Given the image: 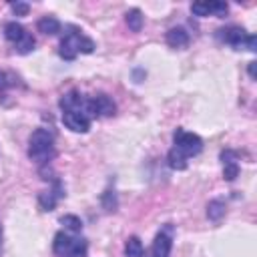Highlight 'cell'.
I'll return each mask as SVG.
<instances>
[{"instance_id":"6da1fadb","label":"cell","mask_w":257,"mask_h":257,"mask_svg":"<svg viewBox=\"0 0 257 257\" xmlns=\"http://www.w3.org/2000/svg\"><path fill=\"white\" fill-rule=\"evenodd\" d=\"M28 157L36 163H48L54 157V135L48 128H36L30 135Z\"/></svg>"},{"instance_id":"7a4b0ae2","label":"cell","mask_w":257,"mask_h":257,"mask_svg":"<svg viewBox=\"0 0 257 257\" xmlns=\"http://www.w3.org/2000/svg\"><path fill=\"white\" fill-rule=\"evenodd\" d=\"M94 50V42L88 38V36H84L80 30H74L72 28V32H68L62 40H60V56L64 58V60H74L76 58V54L78 52H82V54H90Z\"/></svg>"},{"instance_id":"3957f363","label":"cell","mask_w":257,"mask_h":257,"mask_svg":"<svg viewBox=\"0 0 257 257\" xmlns=\"http://www.w3.org/2000/svg\"><path fill=\"white\" fill-rule=\"evenodd\" d=\"M52 249L58 257H86L88 243L82 237H72V235L60 231L54 235Z\"/></svg>"},{"instance_id":"277c9868","label":"cell","mask_w":257,"mask_h":257,"mask_svg":"<svg viewBox=\"0 0 257 257\" xmlns=\"http://www.w3.org/2000/svg\"><path fill=\"white\" fill-rule=\"evenodd\" d=\"M173 143H175V147L173 149H177L183 157H195V155H199L201 151H203V139L199 137V135H195V133H189V131H185V128H177L175 131V135H173Z\"/></svg>"},{"instance_id":"5b68a950","label":"cell","mask_w":257,"mask_h":257,"mask_svg":"<svg viewBox=\"0 0 257 257\" xmlns=\"http://www.w3.org/2000/svg\"><path fill=\"white\" fill-rule=\"evenodd\" d=\"M219 32H221L219 36H221L227 44H231L233 48H237V50H241V48H247V50H251V52L257 50L255 36H253V34H247L241 26H229V28H223V30H219Z\"/></svg>"},{"instance_id":"8992f818","label":"cell","mask_w":257,"mask_h":257,"mask_svg":"<svg viewBox=\"0 0 257 257\" xmlns=\"http://www.w3.org/2000/svg\"><path fill=\"white\" fill-rule=\"evenodd\" d=\"M62 122L72 133H88V128H90V118L86 114L78 112V110H66V112H62Z\"/></svg>"},{"instance_id":"52a82bcc","label":"cell","mask_w":257,"mask_h":257,"mask_svg":"<svg viewBox=\"0 0 257 257\" xmlns=\"http://www.w3.org/2000/svg\"><path fill=\"white\" fill-rule=\"evenodd\" d=\"M171 227H167L165 231H159L153 247H151V257H169L171 255V247H173V237L169 233Z\"/></svg>"},{"instance_id":"ba28073f","label":"cell","mask_w":257,"mask_h":257,"mask_svg":"<svg viewBox=\"0 0 257 257\" xmlns=\"http://www.w3.org/2000/svg\"><path fill=\"white\" fill-rule=\"evenodd\" d=\"M62 195H64V191H62L60 181H54V189L42 191V193L38 195V205H40V209H42V211H54V207H56V203H58V199H60Z\"/></svg>"},{"instance_id":"9c48e42d","label":"cell","mask_w":257,"mask_h":257,"mask_svg":"<svg viewBox=\"0 0 257 257\" xmlns=\"http://www.w3.org/2000/svg\"><path fill=\"white\" fill-rule=\"evenodd\" d=\"M92 108H94V116H112L116 112L114 100L104 92L92 96Z\"/></svg>"},{"instance_id":"30bf717a","label":"cell","mask_w":257,"mask_h":257,"mask_svg":"<svg viewBox=\"0 0 257 257\" xmlns=\"http://www.w3.org/2000/svg\"><path fill=\"white\" fill-rule=\"evenodd\" d=\"M221 163H223V179L225 181H235L239 175V165L235 163V153L233 151H223L221 153Z\"/></svg>"},{"instance_id":"8fae6325","label":"cell","mask_w":257,"mask_h":257,"mask_svg":"<svg viewBox=\"0 0 257 257\" xmlns=\"http://www.w3.org/2000/svg\"><path fill=\"white\" fill-rule=\"evenodd\" d=\"M167 44H169L171 48H185V46L189 44V32H187L185 28H181V26L171 28V30L167 32Z\"/></svg>"},{"instance_id":"7c38bea8","label":"cell","mask_w":257,"mask_h":257,"mask_svg":"<svg viewBox=\"0 0 257 257\" xmlns=\"http://www.w3.org/2000/svg\"><path fill=\"white\" fill-rule=\"evenodd\" d=\"M24 34H26V30H24V26L18 24V22H8V24L4 26V36H6V40L12 42V44H18V42L24 38Z\"/></svg>"},{"instance_id":"4fadbf2b","label":"cell","mask_w":257,"mask_h":257,"mask_svg":"<svg viewBox=\"0 0 257 257\" xmlns=\"http://www.w3.org/2000/svg\"><path fill=\"white\" fill-rule=\"evenodd\" d=\"M143 253H145V249H143L141 239H139L137 235L128 237L126 243H124V255H126V257H143Z\"/></svg>"},{"instance_id":"5bb4252c","label":"cell","mask_w":257,"mask_h":257,"mask_svg":"<svg viewBox=\"0 0 257 257\" xmlns=\"http://www.w3.org/2000/svg\"><path fill=\"white\" fill-rule=\"evenodd\" d=\"M36 26H38V30H40L42 34H56V32L60 30V22H58L54 16H44V18H40Z\"/></svg>"},{"instance_id":"9a60e30c","label":"cell","mask_w":257,"mask_h":257,"mask_svg":"<svg viewBox=\"0 0 257 257\" xmlns=\"http://www.w3.org/2000/svg\"><path fill=\"white\" fill-rule=\"evenodd\" d=\"M167 161H169V167L171 169H177V171H185L187 169V157H183L177 149H171L169 151Z\"/></svg>"},{"instance_id":"2e32d148","label":"cell","mask_w":257,"mask_h":257,"mask_svg":"<svg viewBox=\"0 0 257 257\" xmlns=\"http://www.w3.org/2000/svg\"><path fill=\"white\" fill-rule=\"evenodd\" d=\"M126 24H128V28L133 32H141V28H143V14H141L139 8H133V10L126 12Z\"/></svg>"},{"instance_id":"e0dca14e","label":"cell","mask_w":257,"mask_h":257,"mask_svg":"<svg viewBox=\"0 0 257 257\" xmlns=\"http://www.w3.org/2000/svg\"><path fill=\"white\" fill-rule=\"evenodd\" d=\"M60 225H64V229L68 233H80L82 231V221L76 215H64V217H60Z\"/></svg>"},{"instance_id":"ac0fdd59","label":"cell","mask_w":257,"mask_h":257,"mask_svg":"<svg viewBox=\"0 0 257 257\" xmlns=\"http://www.w3.org/2000/svg\"><path fill=\"white\" fill-rule=\"evenodd\" d=\"M225 215V203L223 201H211L207 205V217L211 221H219Z\"/></svg>"},{"instance_id":"d6986e66","label":"cell","mask_w":257,"mask_h":257,"mask_svg":"<svg viewBox=\"0 0 257 257\" xmlns=\"http://www.w3.org/2000/svg\"><path fill=\"white\" fill-rule=\"evenodd\" d=\"M34 44H36L34 36H32L30 32H26V34H24V38H22L18 44H14V50H16L18 54H28V52L34 48Z\"/></svg>"},{"instance_id":"ffe728a7","label":"cell","mask_w":257,"mask_h":257,"mask_svg":"<svg viewBox=\"0 0 257 257\" xmlns=\"http://www.w3.org/2000/svg\"><path fill=\"white\" fill-rule=\"evenodd\" d=\"M209 4V14H213V16H219V18H223L227 12H229V6H227V2H219V0H213V2H207Z\"/></svg>"},{"instance_id":"44dd1931","label":"cell","mask_w":257,"mask_h":257,"mask_svg":"<svg viewBox=\"0 0 257 257\" xmlns=\"http://www.w3.org/2000/svg\"><path fill=\"white\" fill-rule=\"evenodd\" d=\"M102 207L106 209V211H114L116 209V195H114V191H104V195H102Z\"/></svg>"},{"instance_id":"7402d4cb","label":"cell","mask_w":257,"mask_h":257,"mask_svg":"<svg viewBox=\"0 0 257 257\" xmlns=\"http://www.w3.org/2000/svg\"><path fill=\"white\" fill-rule=\"evenodd\" d=\"M191 12L195 16H209V4L207 2H193L191 4Z\"/></svg>"},{"instance_id":"603a6c76","label":"cell","mask_w":257,"mask_h":257,"mask_svg":"<svg viewBox=\"0 0 257 257\" xmlns=\"http://www.w3.org/2000/svg\"><path fill=\"white\" fill-rule=\"evenodd\" d=\"M10 8H12V12H14L16 16H26L28 10H30V6H28L26 2H12Z\"/></svg>"},{"instance_id":"cb8c5ba5","label":"cell","mask_w":257,"mask_h":257,"mask_svg":"<svg viewBox=\"0 0 257 257\" xmlns=\"http://www.w3.org/2000/svg\"><path fill=\"white\" fill-rule=\"evenodd\" d=\"M12 84V76L8 74V72H4V70H0V92H4L8 86Z\"/></svg>"},{"instance_id":"d4e9b609","label":"cell","mask_w":257,"mask_h":257,"mask_svg":"<svg viewBox=\"0 0 257 257\" xmlns=\"http://www.w3.org/2000/svg\"><path fill=\"white\" fill-rule=\"evenodd\" d=\"M255 64H257V62H249V76H251V78H255Z\"/></svg>"}]
</instances>
